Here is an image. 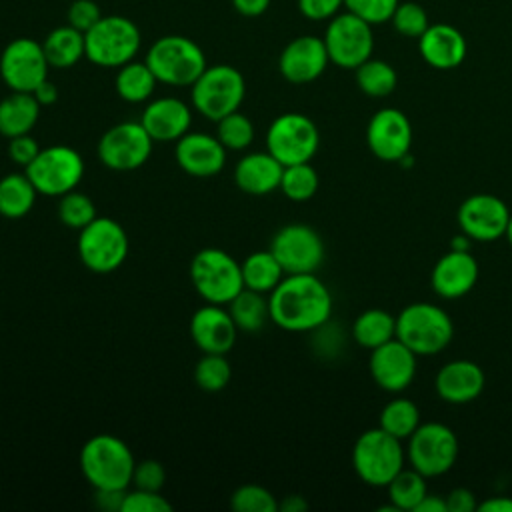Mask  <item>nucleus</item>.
Masks as SVG:
<instances>
[{"label":"nucleus","instance_id":"obj_1","mask_svg":"<svg viewBox=\"0 0 512 512\" xmlns=\"http://www.w3.org/2000/svg\"><path fill=\"white\" fill-rule=\"evenodd\" d=\"M270 320L288 332H312L332 316V294L314 274H286L268 294Z\"/></svg>","mask_w":512,"mask_h":512},{"label":"nucleus","instance_id":"obj_2","mask_svg":"<svg viewBox=\"0 0 512 512\" xmlns=\"http://www.w3.org/2000/svg\"><path fill=\"white\" fill-rule=\"evenodd\" d=\"M134 466L132 450L112 434H96L80 450L82 476L94 490H126Z\"/></svg>","mask_w":512,"mask_h":512},{"label":"nucleus","instance_id":"obj_3","mask_svg":"<svg viewBox=\"0 0 512 512\" xmlns=\"http://www.w3.org/2000/svg\"><path fill=\"white\" fill-rule=\"evenodd\" d=\"M396 338L416 356L440 354L454 338L450 314L430 302H412L396 316Z\"/></svg>","mask_w":512,"mask_h":512},{"label":"nucleus","instance_id":"obj_4","mask_svg":"<svg viewBox=\"0 0 512 512\" xmlns=\"http://www.w3.org/2000/svg\"><path fill=\"white\" fill-rule=\"evenodd\" d=\"M404 464L406 448L402 446V440L380 426L364 430L352 446L354 472L368 486L386 488Z\"/></svg>","mask_w":512,"mask_h":512},{"label":"nucleus","instance_id":"obj_5","mask_svg":"<svg viewBox=\"0 0 512 512\" xmlns=\"http://www.w3.org/2000/svg\"><path fill=\"white\" fill-rule=\"evenodd\" d=\"M144 62L156 80L168 86H192L206 70L204 50L190 38L168 34L158 38L146 52Z\"/></svg>","mask_w":512,"mask_h":512},{"label":"nucleus","instance_id":"obj_6","mask_svg":"<svg viewBox=\"0 0 512 512\" xmlns=\"http://www.w3.org/2000/svg\"><path fill=\"white\" fill-rule=\"evenodd\" d=\"M86 40V58L102 68H120L126 62L134 60L140 50V30L138 26L118 14L102 16L88 32Z\"/></svg>","mask_w":512,"mask_h":512},{"label":"nucleus","instance_id":"obj_7","mask_svg":"<svg viewBox=\"0 0 512 512\" xmlns=\"http://www.w3.org/2000/svg\"><path fill=\"white\" fill-rule=\"evenodd\" d=\"M244 94V76L230 64L206 66V70L190 86L192 106L212 122H218L226 114L238 110Z\"/></svg>","mask_w":512,"mask_h":512},{"label":"nucleus","instance_id":"obj_8","mask_svg":"<svg viewBox=\"0 0 512 512\" xmlns=\"http://www.w3.org/2000/svg\"><path fill=\"white\" fill-rule=\"evenodd\" d=\"M190 278L196 292L210 304H228L242 288V268L228 252L204 248L190 262Z\"/></svg>","mask_w":512,"mask_h":512},{"label":"nucleus","instance_id":"obj_9","mask_svg":"<svg viewBox=\"0 0 512 512\" xmlns=\"http://www.w3.org/2000/svg\"><path fill=\"white\" fill-rule=\"evenodd\" d=\"M406 442L410 468L426 478L446 474L458 458V438L454 430L442 422L420 424Z\"/></svg>","mask_w":512,"mask_h":512},{"label":"nucleus","instance_id":"obj_10","mask_svg":"<svg viewBox=\"0 0 512 512\" xmlns=\"http://www.w3.org/2000/svg\"><path fill=\"white\" fill-rule=\"evenodd\" d=\"M320 146V132L312 118L300 112H284L272 120L266 132V150L282 164L310 162Z\"/></svg>","mask_w":512,"mask_h":512},{"label":"nucleus","instance_id":"obj_11","mask_svg":"<svg viewBox=\"0 0 512 512\" xmlns=\"http://www.w3.org/2000/svg\"><path fill=\"white\" fill-rule=\"evenodd\" d=\"M34 188L42 196H62L74 190L84 176V160L82 156L66 146L54 144L42 148L38 156L24 168Z\"/></svg>","mask_w":512,"mask_h":512},{"label":"nucleus","instance_id":"obj_12","mask_svg":"<svg viewBox=\"0 0 512 512\" xmlns=\"http://www.w3.org/2000/svg\"><path fill=\"white\" fill-rule=\"evenodd\" d=\"M78 256L96 274L114 272L128 256L126 230L112 218L96 216L78 234Z\"/></svg>","mask_w":512,"mask_h":512},{"label":"nucleus","instance_id":"obj_13","mask_svg":"<svg viewBox=\"0 0 512 512\" xmlns=\"http://www.w3.org/2000/svg\"><path fill=\"white\" fill-rule=\"evenodd\" d=\"M322 40L330 62L346 70L358 68L362 62L372 58L374 52L372 24L348 10L330 18Z\"/></svg>","mask_w":512,"mask_h":512},{"label":"nucleus","instance_id":"obj_14","mask_svg":"<svg viewBox=\"0 0 512 512\" xmlns=\"http://www.w3.org/2000/svg\"><path fill=\"white\" fill-rule=\"evenodd\" d=\"M270 252L286 274L316 272L324 262V242L320 234L302 222L282 226L270 242Z\"/></svg>","mask_w":512,"mask_h":512},{"label":"nucleus","instance_id":"obj_15","mask_svg":"<svg viewBox=\"0 0 512 512\" xmlns=\"http://www.w3.org/2000/svg\"><path fill=\"white\" fill-rule=\"evenodd\" d=\"M48 70L42 42L34 38H14L0 54V78L12 92H34Z\"/></svg>","mask_w":512,"mask_h":512},{"label":"nucleus","instance_id":"obj_16","mask_svg":"<svg viewBox=\"0 0 512 512\" xmlns=\"http://www.w3.org/2000/svg\"><path fill=\"white\" fill-rule=\"evenodd\" d=\"M152 142L140 122L114 124L98 142V160L110 170H136L150 158Z\"/></svg>","mask_w":512,"mask_h":512},{"label":"nucleus","instance_id":"obj_17","mask_svg":"<svg viewBox=\"0 0 512 512\" xmlns=\"http://www.w3.org/2000/svg\"><path fill=\"white\" fill-rule=\"evenodd\" d=\"M412 136L410 118L392 106L374 112L366 126V144L370 152L384 162H400L408 156Z\"/></svg>","mask_w":512,"mask_h":512},{"label":"nucleus","instance_id":"obj_18","mask_svg":"<svg viewBox=\"0 0 512 512\" xmlns=\"http://www.w3.org/2000/svg\"><path fill=\"white\" fill-rule=\"evenodd\" d=\"M510 218V208L506 202L494 194L478 192L468 196L456 212L460 232L470 240L494 242L504 236Z\"/></svg>","mask_w":512,"mask_h":512},{"label":"nucleus","instance_id":"obj_19","mask_svg":"<svg viewBox=\"0 0 512 512\" xmlns=\"http://www.w3.org/2000/svg\"><path fill=\"white\" fill-rule=\"evenodd\" d=\"M418 356L398 338L370 350L368 370L378 388L398 394L406 390L416 378Z\"/></svg>","mask_w":512,"mask_h":512},{"label":"nucleus","instance_id":"obj_20","mask_svg":"<svg viewBox=\"0 0 512 512\" xmlns=\"http://www.w3.org/2000/svg\"><path fill=\"white\" fill-rule=\"evenodd\" d=\"M330 64L322 38L304 34L290 40L278 58V70L290 84H308L320 78Z\"/></svg>","mask_w":512,"mask_h":512},{"label":"nucleus","instance_id":"obj_21","mask_svg":"<svg viewBox=\"0 0 512 512\" xmlns=\"http://www.w3.org/2000/svg\"><path fill=\"white\" fill-rule=\"evenodd\" d=\"M478 276L480 268L470 250H448L436 260L430 284L440 298L456 300L476 286Z\"/></svg>","mask_w":512,"mask_h":512},{"label":"nucleus","instance_id":"obj_22","mask_svg":"<svg viewBox=\"0 0 512 512\" xmlns=\"http://www.w3.org/2000/svg\"><path fill=\"white\" fill-rule=\"evenodd\" d=\"M190 336L204 354H226L236 344L238 326L228 308L208 302L192 314Z\"/></svg>","mask_w":512,"mask_h":512},{"label":"nucleus","instance_id":"obj_23","mask_svg":"<svg viewBox=\"0 0 512 512\" xmlns=\"http://www.w3.org/2000/svg\"><path fill=\"white\" fill-rule=\"evenodd\" d=\"M226 152L228 150L216 136L204 132H186L176 140L174 158L186 174L208 178L216 176L224 168Z\"/></svg>","mask_w":512,"mask_h":512},{"label":"nucleus","instance_id":"obj_24","mask_svg":"<svg viewBox=\"0 0 512 512\" xmlns=\"http://www.w3.org/2000/svg\"><path fill=\"white\" fill-rule=\"evenodd\" d=\"M140 124L154 142H176L190 132L192 110L180 98L162 96L146 104Z\"/></svg>","mask_w":512,"mask_h":512},{"label":"nucleus","instance_id":"obj_25","mask_svg":"<svg viewBox=\"0 0 512 512\" xmlns=\"http://www.w3.org/2000/svg\"><path fill=\"white\" fill-rule=\"evenodd\" d=\"M486 386V376L480 364L472 360L446 362L434 380L436 394L448 404H468L476 400Z\"/></svg>","mask_w":512,"mask_h":512},{"label":"nucleus","instance_id":"obj_26","mask_svg":"<svg viewBox=\"0 0 512 512\" xmlns=\"http://www.w3.org/2000/svg\"><path fill=\"white\" fill-rule=\"evenodd\" d=\"M418 50L428 66L436 70H452L464 62L468 44L456 26L436 22L418 38Z\"/></svg>","mask_w":512,"mask_h":512},{"label":"nucleus","instance_id":"obj_27","mask_svg":"<svg viewBox=\"0 0 512 512\" xmlns=\"http://www.w3.org/2000/svg\"><path fill=\"white\" fill-rule=\"evenodd\" d=\"M284 166L266 150L242 156L234 168L236 186L250 196H264L280 188Z\"/></svg>","mask_w":512,"mask_h":512},{"label":"nucleus","instance_id":"obj_28","mask_svg":"<svg viewBox=\"0 0 512 512\" xmlns=\"http://www.w3.org/2000/svg\"><path fill=\"white\" fill-rule=\"evenodd\" d=\"M40 104L32 92H12L0 100V134L14 138L30 134L40 118Z\"/></svg>","mask_w":512,"mask_h":512},{"label":"nucleus","instance_id":"obj_29","mask_svg":"<svg viewBox=\"0 0 512 512\" xmlns=\"http://www.w3.org/2000/svg\"><path fill=\"white\" fill-rule=\"evenodd\" d=\"M42 48L50 68H72L82 58H86L84 32L70 24L50 30L42 42Z\"/></svg>","mask_w":512,"mask_h":512},{"label":"nucleus","instance_id":"obj_30","mask_svg":"<svg viewBox=\"0 0 512 512\" xmlns=\"http://www.w3.org/2000/svg\"><path fill=\"white\" fill-rule=\"evenodd\" d=\"M352 338L358 346L374 350L396 338V316L382 308H368L356 316L352 324Z\"/></svg>","mask_w":512,"mask_h":512},{"label":"nucleus","instance_id":"obj_31","mask_svg":"<svg viewBox=\"0 0 512 512\" xmlns=\"http://www.w3.org/2000/svg\"><path fill=\"white\" fill-rule=\"evenodd\" d=\"M240 268H242L244 288L262 292V294H270L278 286V282L286 276V272L282 270L280 262L270 252V248L248 254L240 264Z\"/></svg>","mask_w":512,"mask_h":512},{"label":"nucleus","instance_id":"obj_32","mask_svg":"<svg viewBox=\"0 0 512 512\" xmlns=\"http://www.w3.org/2000/svg\"><path fill=\"white\" fill-rule=\"evenodd\" d=\"M38 190L26 172H12L0 178V214L4 218L26 216L34 202Z\"/></svg>","mask_w":512,"mask_h":512},{"label":"nucleus","instance_id":"obj_33","mask_svg":"<svg viewBox=\"0 0 512 512\" xmlns=\"http://www.w3.org/2000/svg\"><path fill=\"white\" fill-rule=\"evenodd\" d=\"M156 84L158 80L150 66L138 60H130L124 66H120L114 80L116 94L130 104L146 102L154 94Z\"/></svg>","mask_w":512,"mask_h":512},{"label":"nucleus","instance_id":"obj_34","mask_svg":"<svg viewBox=\"0 0 512 512\" xmlns=\"http://www.w3.org/2000/svg\"><path fill=\"white\" fill-rule=\"evenodd\" d=\"M228 312L242 332H258L270 320V306L268 294L242 288L230 302Z\"/></svg>","mask_w":512,"mask_h":512},{"label":"nucleus","instance_id":"obj_35","mask_svg":"<svg viewBox=\"0 0 512 512\" xmlns=\"http://www.w3.org/2000/svg\"><path fill=\"white\" fill-rule=\"evenodd\" d=\"M356 84L362 94L370 98H384L396 90L398 74L392 64L378 58H368L358 68H354Z\"/></svg>","mask_w":512,"mask_h":512},{"label":"nucleus","instance_id":"obj_36","mask_svg":"<svg viewBox=\"0 0 512 512\" xmlns=\"http://www.w3.org/2000/svg\"><path fill=\"white\" fill-rule=\"evenodd\" d=\"M420 408L410 398H394L380 410L378 426L398 440H408L420 426Z\"/></svg>","mask_w":512,"mask_h":512},{"label":"nucleus","instance_id":"obj_37","mask_svg":"<svg viewBox=\"0 0 512 512\" xmlns=\"http://www.w3.org/2000/svg\"><path fill=\"white\" fill-rule=\"evenodd\" d=\"M426 476L416 472L414 468H402L390 482H388V500L396 512L410 510L414 512L418 502L428 494Z\"/></svg>","mask_w":512,"mask_h":512},{"label":"nucleus","instance_id":"obj_38","mask_svg":"<svg viewBox=\"0 0 512 512\" xmlns=\"http://www.w3.org/2000/svg\"><path fill=\"white\" fill-rule=\"evenodd\" d=\"M318 186H320V178L316 168L310 162L284 166L280 190L288 200L306 202L318 192Z\"/></svg>","mask_w":512,"mask_h":512},{"label":"nucleus","instance_id":"obj_39","mask_svg":"<svg viewBox=\"0 0 512 512\" xmlns=\"http://www.w3.org/2000/svg\"><path fill=\"white\" fill-rule=\"evenodd\" d=\"M216 138L226 150H246L254 140V124L246 114L234 110L218 120Z\"/></svg>","mask_w":512,"mask_h":512},{"label":"nucleus","instance_id":"obj_40","mask_svg":"<svg viewBox=\"0 0 512 512\" xmlns=\"http://www.w3.org/2000/svg\"><path fill=\"white\" fill-rule=\"evenodd\" d=\"M232 378L230 362L226 354H204L194 368L196 384L206 392H220Z\"/></svg>","mask_w":512,"mask_h":512},{"label":"nucleus","instance_id":"obj_41","mask_svg":"<svg viewBox=\"0 0 512 512\" xmlns=\"http://www.w3.org/2000/svg\"><path fill=\"white\" fill-rule=\"evenodd\" d=\"M58 218L64 226L74 228V230H82L86 224H90L96 218L94 202L86 194H82L74 188V190L60 196Z\"/></svg>","mask_w":512,"mask_h":512},{"label":"nucleus","instance_id":"obj_42","mask_svg":"<svg viewBox=\"0 0 512 512\" xmlns=\"http://www.w3.org/2000/svg\"><path fill=\"white\" fill-rule=\"evenodd\" d=\"M392 22V28L406 36V38H420L428 26H430V20H428V14L424 10V6H420L418 2H400L390 18Z\"/></svg>","mask_w":512,"mask_h":512},{"label":"nucleus","instance_id":"obj_43","mask_svg":"<svg viewBox=\"0 0 512 512\" xmlns=\"http://www.w3.org/2000/svg\"><path fill=\"white\" fill-rule=\"evenodd\" d=\"M230 506L238 512H276L278 500L274 494L258 484H244L234 490Z\"/></svg>","mask_w":512,"mask_h":512},{"label":"nucleus","instance_id":"obj_44","mask_svg":"<svg viewBox=\"0 0 512 512\" xmlns=\"http://www.w3.org/2000/svg\"><path fill=\"white\" fill-rule=\"evenodd\" d=\"M400 0H344V8L368 24H384L392 18Z\"/></svg>","mask_w":512,"mask_h":512},{"label":"nucleus","instance_id":"obj_45","mask_svg":"<svg viewBox=\"0 0 512 512\" xmlns=\"http://www.w3.org/2000/svg\"><path fill=\"white\" fill-rule=\"evenodd\" d=\"M172 504L160 494L150 490L134 488L126 492L122 502V512H170Z\"/></svg>","mask_w":512,"mask_h":512},{"label":"nucleus","instance_id":"obj_46","mask_svg":"<svg viewBox=\"0 0 512 512\" xmlns=\"http://www.w3.org/2000/svg\"><path fill=\"white\" fill-rule=\"evenodd\" d=\"M166 482V470L158 460H142L136 462L132 472V484L140 490L160 492Z\"/></svg>","mask_w":512,"mask_h":512},{"label":"nucleus","instance_id":"obj_47","mask_svg":"<svg viewBox=\"0 0 512 512\" xmlns=\"http://www.w3.org/2000/svg\"><path fill=\"white\" fill-rule=\"evenodd\" d=\"M102 18L100 6L94 0H74L66 12V24L80 32H88Z\"/></svg>","mask_w":512,"mask_h":512},{"label":"nucleus","instance_id":"obj_48","mask_svg":"<svg viewBox=\"0 0 512 512\" xmlns=\"http://www.w3.org/2000/svg\"><path fill=\"white\" fill-rule=\"evenodd\" d=\"M342 6H344V0H298L300 14L316 22L334 18Z\"/></svg>","mask_w":512,"mask_h":512},{"label":"nucleus","instance_id":"obj_49","mask_svg":"<svg viewBox=\"0 0 512 512\" xmlns=\"http://www.w3.org/2000/svg\"><path fill=\"white\" fill-rule=\"evenodd\" d=\"M8 156L18 164V166H28L36 156L38 152L42 150L38 146V142L30 136V134H20V136H14V138H8Z\"/></svg>","mask_w":512,"mask_h":512},{"label":"nucleus","instance_id":"obj_50","mask_svg":"<svg viewBox=\"0 0 512 512\" xmlns=\"http://www.w3.org/2000/svg\"><path fill=\"white\" fill-rule=\"evenodd\" d=\"M446 504H448V512H474L478 510V502L472 490L460 486L454 488L446 494Z\"/></svg>","mask_w":512,"mask_h":512},{"label":"nucleus","instance_id":"obj_51","mask_svg":"<svg viewBox=\"0 0 512 512\" xmlns=\"http://www.w3.org/2000/svg\"><path fill=\"white\" fill-rule=\"evenodd\" d=\"M126 490H94V502L102 510L110 512H122Z\"/></svg>","mask_w":512,"mask_h":512},{"label":"nucleus","instance_id":"obj_52","mask_svg":"<svg viewBox=\"0 0 512 512\" xmlns=\"http://www.w3.org/2000/svg\"><path fill=\"white\" fill-rule=\"evenodd\" d=\"M232 6L238 14L254 18V16H260L268 10L270 0H232Z\"/></svg>","mask_w":512,"mask_h":512},{"label":"nucleus","instance_id":"obj_53","mask_svg":"<svg viewBox=\"0 0 512 512\" xmlns=\"http://www.w3.org/2000/svg\"><path fill=\"white\" fill-rule=\"evenodd\" d=\"M32 94H34V98L38 100L40 106H50V104H54L58 100V88L48 78L42 84H38Z\"/></svg>","mask_w":512,"mask_h":512},{"label":"nucleus","instance_id":"obj_54","mask_svg":"<svg viewBox=\"0 0 512 512\" xmlns=\"http://www.w3.org/2000/svg\"><path fill=\"white\" fill-rule=\"evenodd\" d=\"M414 512H448V504H446V496L440 494H426Z\"/></svg>","mask_w":512,"mask_h":512},{"label":"nucleus","instance_id":"obj_55","mask_svg":"<svg viewBox=\"0 0 512 512\" xmlns=\"http://www.w3.org/2000/svg\"><path fill=\"white\" fill-rule=\"evenodd\" d=\"M480 512H512V498L510 496H490L478 502Z\"/></svg>","mask_w":512,"mask_h":512},{"label":"nucleus","instance_id":"obj_56","mask_svg":"<svg viewBox=\"0 0 512 512\" xmlns=\"http://www.w3.org/2000/svg\"><path fill=\"white\" fill-rule=\"evenodd\" d=\"M306 508H308L306 500L298 494H290L282 502H278V510H282V512H304Z\"/></svg>","mask_w":512,"mask_h":512},{"label":"nucleus","instance_id":"obj_57","mask_svg":"<svg viewBox=\"0 0 512 512\" xmlns=\"http://www.w3.org/2000/svg\"><path fill=\"white\" fill-rule=\"evenodd\" d=\"M470 246H472V240H470L464 232H460V234H456V236L452 238L450 250H470Z\"/></svg>","mask_w":512,"mask_h":512},{"label":"nucleus","instance_id":"obj_58","mask_svg":"<svg viewBox=\"0 0 512 512\" xmlns=\"http://www.w3.org/2000/svg\"><path fill=\"white\" fill-rule=\"evenodd\" d=\"M504 238L508 240V244L512 246V212H510V218H508V224H506V232H504Z\"/></svg>","mask_w":512,"mask_h":512}]
</instances>
